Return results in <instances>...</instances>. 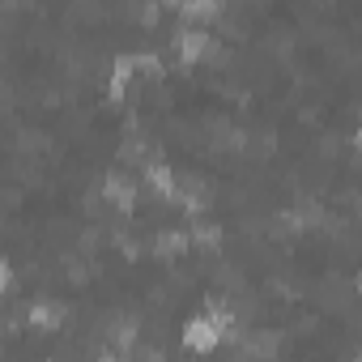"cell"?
<instances>
[{"mask_svg":"<svg viewBox=\"0 0 362 362\" xmlns=\"http://www.w3.org/2000/svg\"><path fill=\"white\" fill-rule=\"evenodd\" d=\"M188 243H192V235L162 230V235L153 239V256H158V260H179V256H188Z\"/></svg>","mask_w":362,"mask_h":362,"instance_id":"obj_3","label":"cell"},{"mask_svg":"<svg viewBox=\"0 0 362 362\" xmlns=\"http://www.w3.org/2000/svg\"><path fill=\"white\" fill-rule=\"evenodd\" d=\"M354 141H358V145H362V119H358V132H354Z\"/></svg>","mask_w":362,"mask_h":362,"instance_id":"obj_6","label":"cell"},{"mask_svg":"<svg viewBox=\"0 0 362 362\" xmlns=\"http://www.w3.org/2000/svg\"><path fill=\"white\" fill-rule=\"evenodd\" d=\"M175 47H179V56H184L188 64H197V60H205V52H209V35H205V30H184Z\"/></svg>","mask_w":362,"mask_h":362,"instance_id":"obj_5","label":"cell"},{"mask_svg":"<svg viewBox=\"0 0 362 362\" xmlns=\"http://www.w3.org/2000/svg\"><path fill=\"white\" fill-rule=\"evenodd\" d=\"M132 192H136V188L128 184V179H119V175H107V179H103V197H107L119 214H132V209H136V197H132Z\"/></svg>","mask_w":362,"mask_h":362,"instance_id":"obj_2","label":"cell"},{"mask_svg":"<svg viewBox=\"0 0 362 362\" xmlns=\"http://www.w3.org/2000/svg\"><path fill=\"white\" fill-rule=\"evenodd\" d=\"M358 294H362V273H358Z\"/></svg>","mask_w":362,"mask_h":362,"instance_id":"obj_7","label":"cell"},{"mask_svg":"<svg viewBox=\"0 0 362 362\" xmlns=\"http://www.w3.org/2000/svg\"><path fill=\"white\" fill-rule=\"evenodd\" d=\"M64 320H69V311H64L60 303H35V307H30V324L43 328V332H56Z\"/></svg>","mask_w":362,"mask_h":362,"instance_id":"obj_4","label":"cell"},{"mask_svg":"<svg viewBox=\"0 0 362 362\" xmlns=\"http://www.w3.org/2000/svg\"><path fill=\"white\" fill-rule=\"evenodd\" d=\"M222 337H226V332L218 328V320H214L209 311L192 315L184 328H179V341H184V349H192V354H209V349H218Z\"/></svg>","mask_w":362,"mask_h":362,"instance_id":"obj_1","label":"cell"}]
</instances>
